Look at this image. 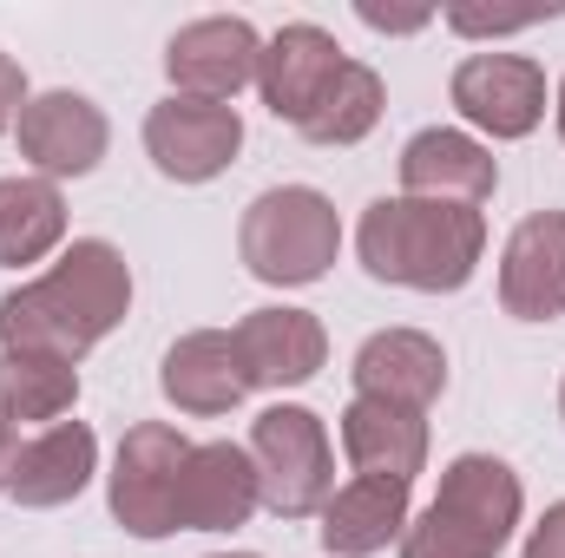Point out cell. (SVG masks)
I'll return each instance as SVG.
<instances>
[{
	"label": "cell",
	"mask_w": 565,
	"mask_h": 558,
	"mask_svg": "<svg viewBox=\"0 0 565 558\" xmlns=\"http://www.w3.org/2000/svg\"><path fill=\"white\" fill-rule=\"evenodd\" d=\"M520 558H565V500L559 506H546V519L526 533V552Z\"/></svg>",
	"instance_id": "obj_25"
},
{
	"label": "cell",
	"mask_w": 565,
	"mask_h": 558,
	"mask_svg": "<svg viewBox=\"0 0 565 558\" xmlns=\"http://www.w3.org/2000/svg\"><path fill=\"white\" fill-rule=\"evenodd\" d=\"M132 315V270L106 237H73L46 277L0 296V355H60L79 368Z\"/></svg>",
	"instance_id": "obj_1"
},
{
	"label": "cell",
	"mask_w": 565,
	"mask_h": 558,
	"mask_svg": "<svg viewBox=\"0 0 565 558\" xmlns=\"http://www.w3.org/2000/svg\"><path fill=\"white\" fill-rule=\"evenodd\" d=\"M355 13H362V20H369V26H375V33H422L427 20H434V13H427V7H415V13H388V7H375V0H362V7H355Z\"/></svg>",
	"instance_id": "obj_27"
},
{
	"label": "cell",
	"mask_w": 565,
	"mask_h": 558,
	"mask_svg": "<svg viewBox=\"0 0 565 558\" xmlns=\"http://www.w3.org/2000/svg\"><path fill=\"white\" fill-rule=\"evenodd\" d=\"M20 106H26V73H20V60L0 53V132L20 126Z\"/></svg>",
	"instance_id": "obj_26"
},
{
	"label": "cell",
	"mask_w": 565,
	"mask_h": 558,
	"mask_svg": "<svg viewBox=\"0 0 565 558\" xmlns=\"http://www.w3.org/2000/svg\"><path fill=\"white\" fill-rule=\"evenodd\" d=\"M559 139H565V79H559Z\"/></svg>",
	"instance_id": "obj_29"
},
{
	"label": "cell",
	"mask_w": 565,
	"mask_h": 558,
	"mask_svg": "<svg viewBox=\"0 0 565 558\" xmlns=\"http://www.w3.org/2000/svg\"><path fill=\"white\" fill-rule=\"evenodd\" d=\"M355 395L369 401H395V408H434L440 388H447V355L440 342L422 329H382L355 348Z\"/></svg>",
	"instance_id": "obj_17"
},
{
	"label": "cell",
	"mask_w": 565,
	"mask_h": 558,
	"mask_svg": "<svg viewBox=\"0 0 565 558\" xmlns=\"http://www.w3.org/2000/svg\"><path fill=\"white\" fill-rule=\"evenodd\" d=\"M382 106H388V86H382V73L375 66H362V60H342V73L329 79V93L309 106V119L296 126L309 144H362L375 126H382Z\"/></svg>",
	"instance_id": "obj_22"
},
{
	"label": "cell",
	"mask_w": 565,
	"mask_h": 558,
	"mask_svg": "<svg viewBox=\"0 0 565 558\" xmlns=\"http://www.w3.org/2000/svg\"><path fill=\"white\" fill-rule=\"evenodd\" d=\"M500 184V164L493 151L467 132H447V126H427L402 144V197H434V204H487Z\"/></svg>",
	"instance_id": "obj_16"
},
{
	"label": "cell",
	"mask_w": 565,
	"mask_h": 558,
	"mask_svg": "<svg viewBox=\"0 0 565 558\" xmlns=\"http://www.w3.org/2000/svg\"><path fill=\"white\" fill-rule=\"evenodd\" d=\"M257 60H264V40H257V26L237 20V13L191 20V26H178L171 46H164L171 93H178V99H211V106H231L244 86H257Z\"/></svg>",
	"instance_id": "obj_8"
},
{
	"label": "cell",
	"mask_w": 565,
	"mask_h": 558,
	"mask_svg": "<svg viewBox=\"0 0 565 558\" xmlns=\"http://www.w3.org/2000/svg\"><path fill=\"white\" fill-rule=\"evenodd\" d=\"M250 460H257V486L264 506L277 519H316L335 493V453H329V427L309 408H264L250 427Z\"/></svg>",
	"instance_id": "obj_5"
},
{
	"label": "cell",
	"mask_w": 565,
	"mask_h": 558,
	"mask_svg": "<svg viewBox=\"0 0 565 558\" xmlns=\"http://www.w3.org/2000/svg\"><path fill=\"white\" fill-rule=\"evenodd\" d=\"M264 506L257 486V460L237 440H204L191 447L184 473H178V533H231Z\"/></svg>",
	"instance_id": "obj_11"
},
{
	"label": "cell",
	"mask_w": 565,
	"mask_h": 558,
	"mask_svg": "<svg viewBox=\"0 0 565 558\" xmlns=\"http://www.w3.org/2000/svg\"><path fill=\"white\" fill-rule=\"evenodd\" d=\"M533 20H546V13H473V7H447V26L454 33H520V26H533Z\"/></svg>",
	"instance_id": "obj_24"
},
{
	"label": "cell",
	"mask_w": 565,
	"mask_h": 558,
	"mask_svg": "<svg viewBox=\"0 0 565 558\" xmlns=\"http://www.w3.org/2000/svg\"><path fill=\"white\" fill-rule=\"evenodd\" d=\"M408 519H415V513H408V486H402V480H369V473H355V480L335 486L329 506H322V546H329V558H375L408 533Z\"/></svg>",
	"instance_id": "obj_20"
},
{
	"label": "cell",
	"mask_w": 565,
	"mask_h": 558,
	"mask_svg": "<svg viewBox=\"0 0 565 558\" xmlns=\"http://www.w3.org/2000/svg\"><path fill=\"white\" fill-rule=\"evenodd\" d=\"M362 270L395 289L454 296L480 270L487 217L473 204H434V197H375L355 230Z\"/></svg>",
	"instance_id": "obj_2"
},
{
	"label": "cell",
	"mask_w": 565,
	"mask_h": 558,
	"mask_svg": "<svg viewBox=\"0 0 565 558\" xmlns=\"http://www.w3.org/2000/svg\"><path fill=\"white\" fill-rule=\"evenodd\" d=\"M342 73V46L316 26V20H289L277 40H264V60H257V93L264 106L277 112L282 126H302L309 106L329 93V79Z\"/></svg>",
	"instance_id": "obj_15"
},
{
	"label": "cell",
	"mask_w": 565,
	"mask_h": 558,
	"mask_svg": "<svg viewBox=\"0 0 565 558\" xmlns=\"http://www.w3.org/2000/svg\"><path fill=\"white\" fill-rule=\"evenodd\" d=\"M13 460H20V433H13V420L0 415V493H7V480H13Z\"/></svg>",
	"instance_id": "obj_28"
},
{
	"label": "cell",
	"mask_w": 565,
	"mask_h": 558,
	"mask_svg": "<svg viewBox=\"0 0 565 558\" xmlns=\"http://www.w3.org/2000/svg\"><path fill=\"white\" fill-rule=\"evenodd\" d=\"M79 368L60 355H0V415L7 420H53L73 415Z\"/></svg>",
	"instance_id": "obj_23"
},
{
	"label": "cell",
	"mask_w": 565,
	"mask_h": 558,
	"mask_svg": "<svg viewBox=\"0 0 565 558\" xmlns=\"http://www.w3.org/2000/svg\"><path fill=\"white\" fill-rule=\"evenodd\" d=\"M211 558H257V552H211Z\"/></svg>",
	"instance_id": "obj_30"
},
{
	"label": "cell",
	"mask_w": 565,
	"mask_h": 558,
	"mask_svg": "<svg viewBox=\"0 0 565 558\" xmlns=\"http://www.w3.org/2000/svg\"><path fill=\"white\" fill-rule=\"evenodd\" d=\"M559 420H565V388H559Z\"/></svg>",
	"instance_id": "obj_31"
},
{
	"label": "cell",
	"mask_w": 565,
	"mask_h": 558,
	"mask_svg": "<svg viewBox=\"0 0 565 558\" xmlns=\"http://www.w3.org/2000/svg\"><path fill=\"white\" fill-rule=\"evenodd\" d=\"M66 244V197L53 178H0V270H26Z\"/></svg>",
	"instance_id": "obj_21"
},
{
	"label": "cell",
	"mask_w": 565,
	"mask_h": 558,
	"mask_svg": "<svg viewBox=\"0 0 565 558\" xmlns=\"http://www.w3.org/2000/svg\"><path fill=\"white\" fill-rule=\"evenodd\" d=\"M191 447H198V440H184V433L164 427V420L126 427L106 500H113V519H119L132 539H164V533H178V473H184Z\"/></svg>",
	"instance_id": "obj_6"
},
{
	"label": "cell",
	"mask_w": 565,
	"mask_h": 558,
	"mask_svg": "<svg viewBox=\"0 0 565 558\" xmlns=\"http://www.w3.org/2000/svg\"><path fill=\"white\" fill-rule=\"evenodd\" d=\"M145 151L171 184H211L217 171L237 164L244 151V119L237 106H211V99H164L145 112Z\"/></svg>",
	"instance_id": "obj_9"
},
{
	"label": "cell",
	"mask_w": 565,
	"mask_h": 558,
	"mask_svg": "<svg viewBox=\"0 0 565 558\" xmlns=\"http://www.w3.org/2000/svg\"><path fill=\"white\" fill-rule=\"evenodd\" d=\"M158 388L178 415H231L250 382H244V362H237V342L224 329H191L164 348V368H158Z\"/></svg>",
	"instance_id": "obj_18"
},
{
	"label": "cell",
	"mask_w": 565,
	"mask_h": 558,
	"mask_svg": "<svg viewBox=\"0 0 565 558\" xmlns=\"http://www.w3.org/2000/svg\"><path fill=\"white\" fill-rule=\"evenodd\" d=\"M520 473L493 453H460L440 473V493L402 533V558H500L520 526Z\"/></svg>",
	"instance_id": "obj_3"
},
{
	"label": "cell",
	"mask_w": 565,
	"mask_h": 558,
	"mask_svg": "<svg viewBox=\"0 0 565 558\" xmlns=\"http://www.w3.org/2000/svg\"><path fill=\"white\" fill-rule=\"evenodd\" d=\"M13 139H20V158L33 164V178L60 184V178L99 171V158L113 144V126H106V112L86 93H40V99L20 106Z\"/></svg>",
	"instance_id": "obj_10"
},
{
	"label": "cell",
	"mask_w": 565,
	"mask_h": 558,
	"mask_svg": "<svg viewBox=\"0 0 565 558\" xmlns=\"http://www.w3.org/2000/svg\"><path fill=\"white\" fill-rule=\"evenodd\" d=\"M231 342L250 388H302L329 362V335L309 309H250L231 329Z\"/></svg>",
	"instance_id": "obj_13"
},
{
	"label": "cell",
	"mask_w": 565,
	"mask_h": 558,
	"mask_svg": "<svg viewBox=\"0 0 565 558\" xmlns=\"http://www.w3.org/2000/svg\"><path fill=\"white\" fill-rule=\"evenodd\" d=\"M99 473V440L86 420H53L40 427L33 440H20V460H13V506L26 513H53V506H73L86 493V480Z\"/></svg>",
	"instance_id": "obj_12"
},
{
	"label": "cell",
	"mask_w": 565,
	"mask_h": 558,
	"mask_svg": "<svg viewBox=\"0 0 565 558\" xmlns=\"http://www.w3.org/2000/svg\"><path fill=\"white\" fill-rule=\"evenodd\" d=\"M237 250H244V270L257 282H277V289L322 282L335 250H342L335 204L309 184H277V191L250 197V211L237 224Z\"/></svg>",
	"instance_id": "obj_4"
},
{
	"label": "cell",
	"mask_w": 565,
	"mask_h": 558,
	"mask_svg": "<svg viewBox=\"0 0 565 558\" xmlns=\"http://www.w3.org/2000/svg\"><path fill=\"white\" fill-rule=\"evenodd\" d=\"M342 453L355 473L369 480H402L415 486V473L427 466V415L422 408H395V401H369L355 395L342 408Z\"/></svg>",
	"instance_id": "obj_19"
},
{
	"label": "cell",
	"mask_w": 565,
	"mask_h": 558,
	"mask_svg": "<svg viewBox=\"0 0 565 558\" xmlns=\"http://www.w3.org/2000/svg\"><path fill=\"white\" fill-rule=\"evenodd\" d=\"M500 302L520 322L565 315V211H533L500 257Z\"/></svg>",
	"instance_id": "obj_14"
},
{
	"label": "cell",
	"mask_w": 565,
	"mask_h": 558,
	"mask_svg": "<svg viewBox=\"0 0 565 558\" xmlns=\"http://www.w3.org/2000/svg\"><path fill=\"white\" fill-rule=\"evenodd\" d=\"M447 93L454 112L487 139H526L546 119V66L526 53H467Z\"/></svg>",
	"instance_id": "obj_7"
}]
</instances>
